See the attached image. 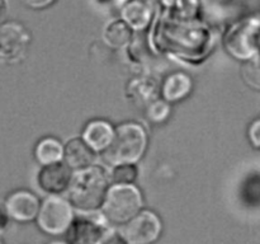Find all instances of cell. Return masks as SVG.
Returning a JSON list of instances; mask_svg holds the SVG:
<instances>
[{
    "label": "cell",
    "instance_id": "cell-1",
    "mask_svg": "<svg viewBox=\"0 0 260 244\" xmlns=\"http://www.w3.org/2000/svg\"><path fill=\"white\" fill-rule=\"evenodd\" d=\"M108 175L101 167L90 165L73 174L69 185V198L81 211H93L104 202Z\"/></svg>",
    "mask_w": 260,
    "mask_h": 244
},
{
    "label": "cell",
    "instance_id": "cell-2",
    "mask_svg": "<svg viewBox=\"0 0 260 244\" xmlns=\"http://www.w3.org/2000/svg\"><path fill=\"white\" fill-rule=\"evenodd\" d=\"M146 149V134L137 124H124L117 127L113 140L104 151V159L112 165L134 164Z\"/></svg>",
    "mask_w": 260,
    "mask_h": 244
},
{
    "label": "cell",
    "instance_id": "cell-3",
    "mask_svg": "<svg viewBox=\"0 0 260 244\" xmlns=\"http://www.w3.org/2000/svg\"><path fill=\"white\" fill-rule=\"evenodd\" d=\"M142 207V197L135 186L116 185L107 192L103 212L112 223H128Z\"/></svg>",
    "mask_w": 260,
    "mask_h": 244
},
{
    "label": "cell",
    "instance_id": "cell-4",
    "mask_svg": "<svg viewBox=\"0 0 260 244\" xmlns=\"http://www.w3.org/2000/svg\"><path fill=\"white\" fill-rule=\"evenodd\" d=\"M30 36L20 23H0V64L13 65L25 57Z\"/></svg>",
    "mask_w": 260,
    "mask_h": 244
},
{
    "label": "cell",
    "instance_id": "cell-5",
    "mask_svg": "<svg viewBox=\"0 0 260 244\" xmlns=\"http://www.w3.org/2000/svg\"><path fill=\"white\" fill-rule=\"evenodd\" d=\"M74 220L70 203L58 196H50L43 201L37 215L38 226L45 233L58 235L69 230Z\"/></svg>",
    "mask_w": 260,
    "mask_h": 244
},
{
    "label": "cell",
    "instance_id": "cell-6",
    "mask_svg": "<svg viewBox=\"0 0 260 244\" xmlns=\"http://www.w3.org/2000/svg\"><path fill=\"white\" fill-rule=\"evenodd\" d=\"M108 231L104 216L84 211L73 220L68 238L70 244H101Z\"/></svg>",
    "mask_w": 260,
    "mask_h": 244
},
{
    "label": "cell",
    "instance_id": "cell-7",
    "mask_svg": "<svg viewBox=\"0 0 260 244\" xmlns=\"http://www.w3.org/2000/svg\"><path fill=\"white\" fill-rule=\"evenodd\" d=\"M161 231V223L154 212L144 211L124 224L122 235L129 244H150L156 240Z\"/></svg>",
    "mask_w": 260,
    "mask_h": 244
},
{
    "label": "cell",
    "instance_id": "cell-8",
    "mask_svg": "<svg viewBox=\"0 0 260 244\" xmlns=\"http://www.w3.org/2000/svg\"><path fill=\"white\" fill-rule=\"evenodd\" d=\"M260 19L246 20L234 32L230 40V52L241 60H251L259 55Z\"/></svg>",
    "mask_w": 260,
    "mask_h": 244
},
{
    "label": "cell",
    "instance_id": "cell-9",
    "mask_svg": "<svg viewBox=\"0 0 260 244\" xmlns=\"http://www.w3.org/2000/svg\"><path fill=\"white\" fill-rule=\"evenodd\" d=\"M8 215L18 223H27L37 218L40 211V202L33 193L20 190L10 193L5 198Z\"/></svg>",
    "mask_w": 260,
    "mask_h": 244
},
{
    "label": "cell",
    "instance_id": "cell-10",
    "mask_svg": "<svg viewBox=\"0 0 260 244\" xmlns=\"http://www.w3.org/2000/svg\"><path fill=\"white\" fill-rule=\"evenodd\" d=\"M71 168L65 163H53L50 165H43L38 172L37 183L42 191L47 193H60L69 188L71 182Z\"/></svg>",
    "mask_w": 260,
    "mask_h": 244
},
{
    "label": "cell",
    "instance_id": "cell-11",
    "mask_svg": "<svg viewBox=\"0 0 260 244\" xmlns=\"http://www.w3.org/2000/svg\"><path fill=\"white\" fill-rule=\"evenodd\" d=\"M114 136L113 127L104 121H93L84 130V141L94 151H106Z\"/></svg>",
    "mask_w": 260,
    "mask_h": 244
},
{
    "label": "cell",
    "instance_id": "cell-12",
    "mask_svg": "<svg viewBox=\"0 0 260 244\" xmlns=\"http://www.w3.org/2000/svg\"><path fill=\"white\" fill-rule=\"evenodd\" d=\"M63 158L66 160V164L70 168L84 169L93 164L95 160V154L85 141L81 139H73L66 144Z\"/></svg>",
    "mask_w": 260,
    "mask_h": 244
},
{
    "label": "cell",
    "instance_id": "cell-13",
    "mask_svg": "<svg viewBox=\"0 0 260 244\" xmlns=\"http://www.w3.org/2000/svg\"><path fill=\"white\" fill-rule=\"evenodd\" d=\"M192 88V81L185 74L177 73L170 75L162 85V96L168 102H177L184 98Z\"/></svg>",
    "mask_w": 260,
    "mask_h": 244
},
{
    "label": "cell",
    "instance_id": "cell-14",
    "mask_svg": "<svg viewBox=\"0 0 260 244\" xmlns=\"http://www.w3.org/2000/svg\"><path fill=\"white\" fill-rule=\"evenodd\" d=\"M65 152V147L60 144L56 139L52 137H46L41 140L36 146V159L40 164L50 165L53 163L61 162Z\"/></svg>",
    "mask_w": 260,
    "mask_h": 244
},
{
    "label": "cell",
    "instance_id": "cell-15",
    "mask_svg": "<svg viewBox=\"0 0 260 244\" xmlns=\"http://www.w3.org/2000/svg\"><path fill=\"white\" fill-rule=\"evenodd\" d=\"M123 17L126 22L134 28H144L149 23L151 17V9L144 2L129 3L123 10Z\"/></svg>",
    "mask_w": 260,
    "mask_h": 244
},
{
    "label": "cell",
    "instance_id": "cell-16",
    "mask_svg": "<svg viewBox=\"0 0 260 244\" xmlns=\"http://www.w3.org/2000/svg\"><path fill=\"white\" fill-rule=\"evenodd\" d=\"M131 33H129L128 27L122 22H114L108 25L104 33L107 43L113 47H122L129 41Z\"/></svg>",
    "mask_w": 260,
    "mask_h": 244
},
{
    "label": "cell",
    "instance_id": "cell-17",
    "mask_svg": "<svg viewBox=\"0 0 260 244\" xmlns=\"http://www.w3.org/2000/svg\"><path fill=\"white\" fill-rule=\"evenodd\" d=\"M137 177V169L134 164L116 165L111 173V180L116 185H131Z\"/></svg>",
    "mask_w": 260,
    "mask_h": 244
},
{
    "label": "cell",
    "instance_id": "cell-18",
    "mask_svg": "<svg viewBox=\"0 0 260 244\" xmlns=\"http://www.w3.org/2000/svg\"><path fill=\"white\" fill-rule=\"evenodd\" d=\"M244 76L246 83L250 84L253 88L260 89V56L249 60L244 69Z\"/></svg>",
    "mask_w": 260,
    "mask_h": 244
},
{
    "label": "cell",
    "instance_id": "cell-19",
    "mask_svg": "<svg viewBox=\"0 0 260 244\" xmlns=\"http://www.w3.org/2000/svg\"><path fill=\"white\" fill-rule=\"evenodd\" d=\"M169 114V106L165 102L155 101L150 103L149 111H147V117L154 122H161L167 118Z\"/></svg>",
    "mask_w": 260,
    "mask_h": 244
},
{
    "label": "cell",
    "instance_id": "cell-20",
    "mask_svg": "<svg viewBox=\"0 0 260 244\" xmlns=\"http://www.w3.org/2000/svg\"><path fill=\"white\" fill-rule=\"evenodd\" d=\"M101 244H129L128 241L126 240L122 233H118V231L109 230L107 233V235L104 236V239L102 240Z\"/></svg>",
    "mask_w": 260,
    "mask_h": 244
},
{
    "label": "cell",
    "instance_id": "cell-21",
    "mask_svg": "<svg viewBox=\"0 0 260 244\" xmlns=\"http://www.w3.org/2000/svg\"><path fill=\"white\" fill-rule=\"evenodd\" d=\"M249 139L254 146L260 149V118L255 119L249 127Z\"/></svg>",
    "mask_w": 260,
    "mask_h": 244
},
{
    "label": "cell",
    "instance_id": "cell-22",
    "mask_svg": "<svg viewBox=\"0 0 260 244\" xmlns=\"http://www.w3.org/2000/svg\"><path fill=\"white\" fill-rule=\"evenodd\" d=\"M9 219L7 206H5V200L0 197V234L7 229L8 224H9Z\"/></svg>",
    "mask_w": 260,
    "mask_h": 244
},
{
    "label": "cell",
    "instance_id": "cell-23",
    "mask_svg": "<svg viewBox=\"0 0 260 244\" xmlns=\"http://www.w3.org/2000/svg\"><path fill=\"white\" fill-rule=\"evenodd\" d=\"M24 2L33 8H42L50 4L52 0H24Z\"/></svg>",
    "mask_w": 260,
    "mask_h": 244
},
{
    "label": "cell",
    "instance_id": "cell-24",
    "mask_svg": "<svg viewBox=\"0 0 260 244\" xmlns=\"http://www.w3.org/2000/svg\"><path fill=\"white\" fill-rule=\"evenodd\" d=\"M3 13H4V4H3V2L0 0V19H2L3 17Z\"/></svg>",
    "mask_w": 260,
    "mask_h": 244
},
{
    "label": "cell",
    "instance_id": "cell-25",
    "mask_svg": "<svg viewBox=\"0 0 260 244\" xmlns=\"http://www.w3.org/2000/svg\"><path fill=\"white\" fill-rule=\"evenodd\" d=\"M50 244H65V243H62V241H52V243Z\"/></svg>",
    "mask_w": 260,
    "mask_h": 244
},
{
    "label": "cell",
    "instance_id": "cell-26",
    "mask_svg": "<svg viewBox=\"0 0 260 244\" xmlns=\"http://www.w3.org/2000/svg\"><path fill=\"white\" fill-rule=\"evenodd\" d=\"M258 56H260V43H259V55Z\"/></svg>",
    "mask_w": 260,
    "mask_h": 244
},
{
    "label": "cell",
    "instance_id": "cell-27",
    "mask_svg": "<svg viewBox=\"0 0 260 244\" xmlns=\"http://www.w3.org/2000/svg\"><path fill=\"white\" fill-rule=\"evenodd\" d=\"M0 244H3V241H2V239H0Z\"/></svg>",
    "mask_w": 260,
    "mask_h": 244
}]
</instances>
